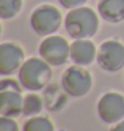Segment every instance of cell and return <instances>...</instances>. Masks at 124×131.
<instances>
[{
  "mask_svg": "<svg viewBox=\"0 0 124 131\" xmlns=\"http://www.w3.org/2000/svg\"><path fill=\"white\" fill-rule=\"evenodd\" d=\"M100 27V16L91 7H79L69 9L64 17V28L73 40L91 39Z\"/></svg>",
  "mask_w": 124,
  "mask_h": 131,
  "instance_id": "obj_1",
  "label": "cell"
},
{
  "mask_svg": "<svg viewBox=\"0 0 124 131\" xmlns=\"http://www.w3.org/2000/svg\"><path fill=\"white\" fill-rule=\"evenodd\" d=\"M17 76L23 88L31 92L41 91L52 79V66L41 58H29L17 71Z\"/></svg>",
  "mask_w": 124,
  "mask_h": 131,
  "instance_id": "obj_2",
  "label": "cell"
},
{
  "mask_svg": "<svg viewBox=\"0 0 124 131\" xmlns=\"http://www.w3.org/2000/svg\"><path fill=\"white\" fill-rule=\"evenodd\" d=\"M23 8V0H0V17L11 20L19 15Z\"/></svg>",
  "mask_w": 124,
  "mask_h": 131,
  "instance_id": "obj_14",
  "label": "cell"
},
{
  "mask_svg": "<svg viewBox=\"0 0 124 131\" xmlns=\"http://www.w3.org/2000/svg\"><path fill=\"white\" fill-rule=\"evenodd\" d=\"M97 115L104 123L115 124L124 119V95L116 91H108L97 102Z\"/></svg>",
  "mask_w": 124,
  "mask_h": 131,
  "instance_id": "obj_7",
  "label": "cell"
},
{
  "mask_svg": "<svg viewBox=\"0 0 124 131\" xmlns=\"http://www.w3.org/2000/svg\"><path fill=\"white\" fill-rule=\"evenodd\" d=\"M24 96L17 88H0V114L3 116L17 118L23 114Z\"/></svg>",
  "mask_w": 124,
  "mask_h": 131,
  "instance_id": "obj_10",
  "label": "cell"
},
{
  "mask_svg": "<svg viewBox=\"0 0 124 131\" xmlns=\"http://www.w3.org/2000/svg\"><path fill=\"white\" fill-rule=\"evenodd\" d=\"M67 95H68V94L64 91L63 87H61V90H60V88H57L55 96H54V95H51L49 91L45 90L44 103L47 104L48 110H51V111H57V110H60L63 106H66V103H67Z\"/></svg>",
  "mask_w": 124,
  "mask_h": 131,
  "instance_id": "obj_15",
  "label": "cell"
},
{
  "mask_svg": "<svg viewBox=\"0 0 124 131\" xmlns=\"http://www.w3.org/2000/svg\"><path fill=\"white\" fill-rule=\"evenodd\" d=\"M59 4L66 9H73V8H79L85 5L88 0H57Z\"/></svg>",
  "mask_w": 124,
  "mask_h": 131,
  "instance_id": "obj_17",
  "label": "cell"
},
{
  "mask_svg": "<svg viewBox=\"0 0 124 131\" xmlns=\"http://www.w3.org/2000/svg\"><path fill=\"white\" fill-rule=\"evenodd\" d=\"M109 131H124V119L120 121V122H117V123H115L114 126L111 127Z\"/></svg>",
  "mask_w": 124,
  "mask_h": 131,
  "instance_id": "obj_18",
  "label": "cell"
},
{
  "mask_svg": "<svg viewBox=\"0 0 124 131\" xmlns=\"http://www.w3.org/2000/svg\"><path fill=\"white\" fill-rule=\"evenodd\" d=\"M97 14L104 21L119 24L124 21V0H97Z\"/></svg>",
  "mask_w": 124,
  "mask_h": 131,
  "instance_id": "obj_11",
  "label": "cell"
},
{
  "mask_svg": "<svg viewBox=\"0 0 124 131\" xmlns=\"http://www.w3.org/2000/svg\"><path fill=\"white\" fill-rule=\"evenodd\" d=\"M97 56L96 46L90 39H75L71 43V52L69 59L73 64L78 66H87L92 64Z\"/></svg>",
  "mask_w": 124,
  "mask_h": 131,
  "instance_id": "obj_9",
  "label": "cell"
},
{
  "mask_svg": "<svg viewBox=\"0 0 124 131\" xmlns=\"http://www.w3.org/2000/svg\"><path fill=\"white\" fill-rule=\"evenodd\" d=\"M61 21V12L52 4L38 5L29 16V24L32 31L41 38L55 35V32H57L60 28Z\"/></svg>",
  "mask_w": 124,
  "mask_h": 131,
  "instance_id": "obj_3",
  "label": "cell"
},
{
  "mask_svg": "<svg viewBox=\"0 0 124 131\" xmlns=\"http://www.w3.org/2000/svg\"><path fill=\"white\" fill-rule=\"evenodd\" d=\"M0 131H19V124L14 118L2 115V118H0Z\"/></svg>",
  "mask_w": 124,
  "mask_h": 131,
  "instance_id": "obj_16",
  "label": "cell"
},
{
  "mask_svg": "<svg viewBox=\"0 0 124 131\" xmlns=\"http://www.w3.org/2000/svg\"><path fill=\"white\" fill-rule=\"evenodd\" d=\"M44 100L38 94H27L24 96V103H23V115L24 116H36L39 115L44 108Z\"/></svg>",
  "mask_w": 124,
  "mask_h": 131,
  "instance_id": "obj_12",
  "label": "cell"
},
{
  "mask_svg": "<svg viewBox=\"0 0 124 131\" xmlns=\"http://www.w3.org/2000/svg\"><path fill=\"white\" fill-rule=\"evenodd\" d=\"M96 62L105 72H119L124 68V44L116 39L103 41L97 48Z\"/></svg>",
  "mask_w": 124,
  "mask_h": 131,
  "instance_id": "obj_5",
  "label": "cell"
},
{
  "mask_svg": "<svg viewBox=\"0 0 124 131\" xmlns=\"http://www.w3.org/2000/svg\"><path fill=\"white\" fill-rule=\"evenodd\" d=\"M71 44L60 35H49L39 44V55L52 67H60L68 62Z\"/></svg>",
  "mask_w": 124,
  "mask_h": 131,
  "instance_id": "obj_6",
  "label": "cell"
},
{
  "mask_svg": "<svg viewBox=\"0 0 124 131\" xmlns=\"http://www.w3.org/2000/svg\"><path fill=\"white\" fill-rule=\"evenodd\" d=\"M26 60V53L15 41H3L0 44V75L9 76L20 70Z\"/></svg>",
  "mask_w": 124,
  "mask_h": 131,
  "instance_id": "obj_8",
  "label": "cell"
},
{
  "mask_svg": "<svg viewBox=\"0 0 124 131\" xmlns=\"http://www.w3.org/2000/svg\"><path fill=\"white\" fill-rule=\"evenodd\" d=\"M61 87L72 98H81L91 91L92 88V75L83 66H69L61 74Z\"/></svg>",
  "mask_w": 124,
  "mask_h": 131,
  "instance_id": "obj_4",
  "label": "cell"
},
{
  "mask_svg": "<svg viewBox=\"0 0 124 131\" xmlns=\"http://www.w3.org/2000/svg\"><path fill=\"white\" fill-rule=\"evenodd\" d=\"M23 131H55V124L48 116L36 115L27 119Z\"/></svg>",
  "mask_w": 124,
  "mask_h": 131,
  "instance_id": "obj_13",
  "label": "cell"
}]
</instances>
